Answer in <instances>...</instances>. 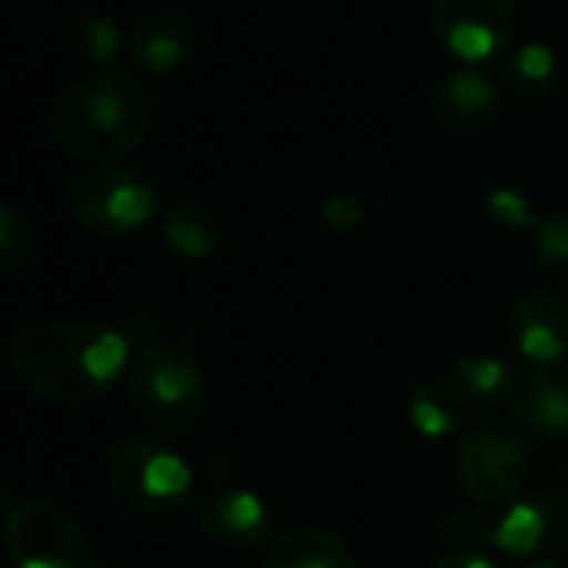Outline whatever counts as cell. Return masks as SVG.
<instances>
[{"label": "cell", "mask_w": 568, "mask_h": 568, "mask_svg": "<svg viewBox=\"0 0 568 568\" xmlns=\"http://www.w3.org/2000/svg\"><path fill=\"white\" fill-rule=\"evenodd\" d=\"M94 568H111V565H94Z\"/></svg>", "instance_id": "31"}, {"label": "cell", "mask_w": 568, "mask_h": 568, "mask_svg": "<svg viewBox=\"0 0 568 568\" xmlns=\"http://www.w3.org/2000/svg\"><path fill=\"white\" fill-rule=\"evenodd\" d=\"M428 568H498L495 558L488 555H468V551H445L442 558H435Z\"/></svg>", "instance_id": "26"}, {"label": "cell", "mask_w": 568, "mask_h": 568, "mask_svg": "<svg viewBox=\"0 0 568 568\" xmlns=\"http://www.w3.org/2000/svg\"><path fill=\"white\" fill-rule=\"evenodd\" d=\"M161 234H164L168 247L187 261H204V257L217 254L221 241H224L217 214L194 197H178L168 204Z\"/></svg>", "instance_id": "17"}, {"label": "cell", "mask_w": 568, "mask_h": 568, "mask_svg": "<svg viewBox=\"0 0 568 568\" xmlns=\"http://www.w3.org/2000/svg\"><path fill=\"white\" fill-rule=\"evenodd\" d=\"M405 415L408 425L422 435V438H448L458 432V425L465 422V415L458 412V405L452 402L442 375L438 378H425L422 385L412 388L408 402H405Z\"/></svg>", "instance_id": "18"}, {"label": "cell", "mask_w": 568, "mask_h": 568, "mask_svg": "<svg viewBox=\"0 0 568 568\" xmlns=\"http://www.w3.org/2000/svg\"><path fill=\"white\" fill-rule=\"evenodd\" d=\"M71 211L74 217L104 237L134 234L144 227L158 211L154 184L131 168H98L74 181L71 187Z\"/></svg>", "instance_id": "7"}, {"label": "cell", "mask_w": 568, "mask_h": 568, "mask_svg": "<svg viewBox=\"0 0 568 568\" xmlns=\"http://www.w3.org/2000/svg\"><path fill=\"white\" fill-rule=\"evenodd\" d=\"M4 545L14 568H94L98 565L78 518L48 498L14 501L4 521Z\"/></svg>", "instance_id": "6"}, {"label": "cell", "mask_w": 568, "mask_h": 568, "mask_svg": "<svg viewBox=\"0 0 568 568\" xmlns=\"http://www.w3.org/2000/svg\"><path fill=\"white\" fill-rule=\"evenodd\" d=\"M197 528L221 548H254L271 535V508L251 488H217L201 498Z\"/></svg>", "instance_id": "13"}, {"label": "cell", "mask_w": 568, "mask_h": 568, "mask_svg": "<svg viewBox=\"0 0 568 568\" xmlns=\"http://www.w3.org/2000/svg\"><path fill=\"white\" fill-rule=\"evenodd\" d=\"M561 541L568 545V518H565V528H561Z\"/></svg>", "instance_id": "29"}, {"label": "cell", "mask_w": 568, "mask_h": 568, "mask_svg": "<svg viewBox=\"0 0 568 568\" xmlns=\"http://www.w3.org/2000/svg\"><path fill=\"white\" fill-rule=\"evenodd\" d=\"M531 445L505 422H481L458 442V481L475 508H508L525 495Z\"/></svg>", "instance_id": "5"}, {"label": "cell", "mask_w": 568, "mask_h": 568, "mask_svg": "<svg viewBox=\"0 0 568 568\" xmlns=\"http://www.w3.org/2000/svg\"><path fill=\"white\" fill-rule=\"evenodd\" d=\"M518 568H565V565L551 555H535V558H525Z\"/></svg>", "instance_id": "28"}, {"label": "cell", "mask_w": 568, "mask_h": 568, "mask_svg": "<svg viewBox=\"0 0 568 568\" xmlns=\"http://www.w3.org/2000/svg\"><path fill=\"white\" fill-rule=\"evenodd\" d=\"M131 338L98 322H31L11 342L14 375L58 405L101 402L121 378Z\"/></svg>", "instance_id": "1"}, {"label": "cell", "mask_w": 568, "mask_h": 568, "mask_svg": "<svg viewBox=\"0 0 568 568\" xmlns=\"http://www.w3.org/2000/svg\"><path fill=\"white\" fill-rule=\"evenodd\" d=\"M318 217L332 227V231H355L365 221V204L358 194L348 191H335L318 204Z\"/></svg>", "instance_id": "25"}, {"label": "cell", "mask_w": 568, "mask_h": 568, "mask_svg": "<svg viewBox=\"0 0 568 568\" xmlns=\"http://www.w3.org/2000/svg\"><path fill=\"white\" fill-rule=\"evenodd\" d=\"M138 418L161 438H187L204 418L207 388L197 358L181 345H148L128 375Z\"/></svg>", "instance_id": "3"}, {"label": "cell", "mask_w": 568, "mask_h": 568, "mask_svg": "<svg viewBox=\"0 0 568 568\" xmlns=\"http://www.w3.org/2000/svg\"><path fill=\"white\" fill-rule=\"evenodd\" d=\"M201 38H204V31H201V21L194 11L164 8V11L141 18L131 28L128 58L134 68H141L148 74H174L197 54Z\"/></svg>", "instance_id": "10"}, {"label": "cell", "mask_w": 568, "mask_h": 568, "mask_svg": "<svg viewBox=\"0 0 568 568\" xmlns=\"http://www.w3.org/2000/svg\"><path fill=\"white\" fill-rule=\"evenodd\" d=\"M11 485H8V478H4V471H0V525L8 521V515H11Z\"/></svg>", "instance_id": "27"}, {"label": "cell", "mask_w": 568, "mask_h": 568, "mask_svg": "<svg viewBox=\"0 0 568 568\" xmlns=\"http://www.w3.org/2000/svg\"><path fill=\"white\" fill-rule=\"evenodd\" d=\"M568 518V501L558 491L538 488L525 491L508 505L501 518H495V548L511 558L545 555L555 541H561V528Z\"/></svg>", "instance_id": "11"}, {"label": "cell", "mask_w": 568, "mask_h": 568, "mask_svg": "<svg viewBox=\"0 0 568 568\" xmlns=\"http://www.w3.org/2000/svg\"><path fill=\"white\" fill-rule=\"evenodd\" d=\"M508 408L531 432L551 442L568 438V375L538 372V368L528 375H518Z\"/></svg>", "instance_id": "15"}, {"label": "cell", "mask_w": 568, "mask_h": 568, "mask_svg": "<svg viewBox=\"0 0 568 568\" xmlns=\"http://www.w3.org/2000/svg\"><path fill=\"white\" fill-rule=\"evenodd\" d=\"M485 214L505 231H535L541 217H535L531 201L518 187H491L485 197Z\"/></svg>", "instance_id": "23"}, {"label": "cell", "mask_w": 568, "mask_h": 568, "mask_svg": "<svg viewBox=\"0 0 568 568\" xmlns=\"http://www.w3.org/2000/svg\"><path fill=\"white\" fill-rule=\"evenodd\" d=\"M78 41H81L84 54L94 58V61H111L121 51V44H124L118 24L111 18H104V14H81Z\"/></svg>", "instance_id": "24"}, {"label": "cell", "mask_w": 568, "mask_h": 568, "mask_svg": "<svg viewBox=\"0 0 568 568\" xmlns=\"http://www.w3.org/2000/svg\"><path fill=\"white\" fill-rule=\"evenodd\" d=\"M498 111H501L498 84L475 68H458L438 78L425 104L428 124L448 138H471L491 128Z\"/></svg>", "instance_id": "9"}, {"label": "cell", "mask_w": 568, "mask_h": 568, "mask_svg": "<svg viewBox=\"0 0 568 568\" xmlns=\"http://www.w3.org/2000/svg\"><path fill=\"white\" fill-rule=\"evenodd\" d=\"M104 475L118 501L144 518H174L194 488L187 462L151 438H118L104 455Z\"/></svg>", "instance_id": "4"}, {"label": "cell", "mask_w": 568, "mask_h": 568, "mask_svg": "<svg viewBox=\"0 0 568 568\" xmlns=\"http://www.w3.org/2000/svg\"><path fill=\"white\" fill-rule=\"evenodd\" d=\"M555 71H558L555 51L548 44H538V41L521 44L508 58V81H511L515 94L525 98V101L548 98L551 88H555Z\"/></svg>", "instance_id": "19"}, {"label": "cell", "mask_w": 568, "mask_h": 568, "mask_svg": "<svg viewBox=\"0 0 568 568\" xmlns=\"http://www.w3.org/2000/svg\"><path fill=\"white\" fill-rule=\"evenodd\" d=\"M151 124V91L141 78L114 68L68 84L48 111L54 144L78 161L124 158L148 138Z\"/></svg>", "instance_id": "2"}, {"label": "cell", "mask_w": 568, "mask_h": 568, "mask_svg": "<svg viewBox=\"0 0 568 568\" xmlns=\"http://www.w3.org/2000/svg\"><path fill=\"white\" fill-rule=\"evenodd\" d=\"M428 24L438 44L471 68L508 51L515 0H428Z\"/></svg>", "instance_id": "8"}, {"label": "cell", "mask_w": 568, "mask_h": 568, "mask_svg": "<svg viewBox=\"0 0 568 568\" xmlns=\"http://www.w3.org/2000/svg\"><path fill=\"white\" fill-rule=\"evenodd\" d=\"M511 345L538 372L568 362V302L555 292H525L511 308Z\"/></svg>", "instance_id": "12"}, {"label": "cell", "mask_w": 568, "mask_h": 568, "mask_svg": "<svg viewBox=\"0 0 568 568\" xmlns=\"http://www.w3.org/2000/svg\"><path fill=\"white\" fill-rule=\"evenodd\" d=\"M442 382L452 402L458 405V412L468 418V415H488L508 408L511 392L518 385V372L495 355H465L448 365Z\"/></svg>", "instance_id": "14"}, {"label": "cell", "mask_w": 568, "mask_h": 568, "mask_svg": "<svg viewBox=\"0 0 568 568\" xmlns=\"http://www.w3.org/2000/svg\"><path fill=\"white\" fill-rule=\"evenodd\" d=\"M561 478H565V491H568V462H565V471H561Z\"/></svg>", "instance_id": "30"}, {"label": "cell", "mask_w": 568, "mask_h": 568, "mask_svg": "<svg viewBox=\"0 0 568 568\" xmlns=\"http://www.w3.org/2000/svg\"><path fill=\"white\" fill-rule=\"evenodd\" d=\"M438 541L445 551H468V555H488L495 548V518L478 511H448L438 518Z\"/></svg>", "instance_id": "20"}, {"label": "cell", "mask_w": 568, "mask_h": 568, "mask_svg": "<svg viewBox=\"0 0 568 568\" xmlns=\"http://www.w3.org/2000/svg\"><path fill=\"white\" fill-rule=\"evenodd\" d=\"M38 261V237L28 217L8 204H0V274L21 277Z\"/></svg>", "instance_id": "21"}, {"label": "cell", "mask_w": 568, "mask_h": 568, "mask_svg": "<svg viewBox=\"0 0 568 568\" xmlns=\"http://www.w3.org/2000/svg\"><path fill=\"white\" fill-rule=\"evenodd\" d=\"M531 237H535V257L548 274V281H555L558 288L568 292V211H555L541 217Z\"/></svg>", "instance_id": "22"}, {"label": "cell", "mask_w": 568, "mask_h": 568, "mask_svg": "<svg viewBox=\"0 0 568 568\" xmlns=\"http://www.w3.org/2000/svg\"><path fill=\"white\" fill-rule=\"evenodd\" d=\"M264 568H355V555L328 528H292L267 545Z\"/></svg>", "instance_id": "16"}]
</instances>
